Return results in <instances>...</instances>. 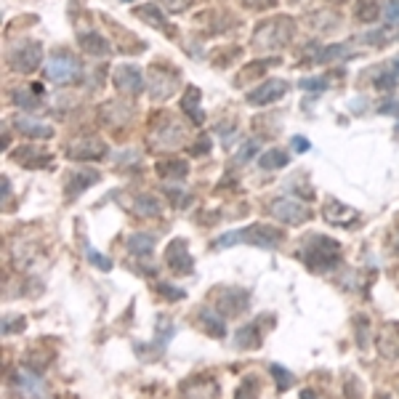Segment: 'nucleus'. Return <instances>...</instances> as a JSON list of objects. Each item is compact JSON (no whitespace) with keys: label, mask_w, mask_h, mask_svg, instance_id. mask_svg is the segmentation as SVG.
<instances>
[{"label":"nucleus","mask_w":399,"mask_h":399,"mask_svg":"<svg viewBox=\"0 0 399 399\" xmlns=\"http://www.w3.org/2000/svg\"><path fill=\"white\" fill-rule=\"evenodd\" d=\"M299 256L306 264V269L322 274V271L336 269L341 264V245L336 239L325 237V234H311V237L304 239Z\"/></svg>","instance_id":"nucleus-1"},{"label":"nucleus","mask_w":399,"mask_h":399,"mask_svg":"<svg viewBox=\"0 0 399 399\" xmlns=\"http://www.w3.org/2000/svg\"><path fill=\"white\" fill-rule=\"evenodd\" d=\"M296 30V21L290 16H271V19L261 21L256 32H253V46L261 51H277L288 46Z\"/></svg>","instance_id":"nucleus-2"},{"label":"nucleus","mask_w":399,"mask_h":399,"mask_svg":"<svg viewBox=\"0 0 399 399\" xmlns=\"http://www.w3.org/2000/svg\"><path fill=\"white\" fill-rule=\"evenodd\" d=\"M285 239V234L274 227H266V224H253L248 229H237V232H227L219 237L221 248H232L237 242H248V245H256V248H277L279 242Z\"/></svg>","instance_id":"nucleus-3"},{"label":"nucleus","mask_w":399,"mask_h":399,"mask_svg":"<svg viewBox=\"0 0 399 399\" xmlns=\"http://www.w3.org/2000/svg\"><path fill=\"white\" fill-rule=\"evenodd\" d=\"M83 67H80V61L70 53H59V56H53V59L46 64V78L51 83H56V86H70V83H78L80 75H83Z\"/></svg>","instance_id":"nucleus-4"},{"label":"nucleus","mask_w":399,"mask_h":399,"mask_svg":"<svg viewBox=\"0 0 399 399\" xmlns=\"http://www.w3.org/2000/svg\"><path fill=\"white\" fill-rule=\"evenodd\" d=\"M269 213L277 221H285V224H304V221L311 219V210L306 208L304 202H299V200H293V197L274 200L269 205Z\"/></svg>","instance_id":"nucleus-5"},{"label":"nucleus","mask_w":399,"mask_h":399,"mask_svg":"<svg viewBox=\"0 0 399 399\" xmlns=\"http://www.w3.org/2000/svg\"><path fill=\"white\" fill-rule=\"evenodd\" d=\"M107 144L96 136H80L67 144V157L70 160H104L107 157Z\"/></svg>","instance_id":"nucleus-6"},{"label":"nucleus","mask_w":399,"mask_h":399,"mask_svg":"<svg viewBox=\"0 0 399 399\" xmlns=\"http://www.w3.org/2000/svg\"><path fill=\"white\" fill-rule=\"evenodd\" d=\"M248 309V293L239 288H224L216 293V311L221 317H239Z\"/></svg>","instance_id":"nucleus-7"},{"label":"nucleus","mask_w":399,"mask_h":399,"mask_svg":"<svg viewBox=\"0 0 399 399\" xmlns=\"http://www.w3.org/2000/svg\"><path fill=\"white\" fill-rule=\"evenodd\" d=\"M40 61H43V48H40V43H24V46H19V48L9 56V64L16 72H21V75L35 72L40 67Z\"/></svg>","instance_id":"nucleus-8"},{"label":"nucleus","mask_w":399,"mask_h":399,"mask_svg":"<svg viewBox=\"0 0 399 399\" xmlns=\"http://www.w3.org/2000/svg\"><path fill=\"white\" fill-rule=\"evenodd\" d=\"M165 266H168L173 274H192V256H190V245H187V239H173L168 248H165Z\"/></svg>","instance_id":"nucleus-9"},{"label":"nucleus","mask_w":399,"mask_h":399,"mask_svg":"<svg viewBox=\"0 0 399 399\" xmlns=\"http://www.w3.org/2000/svg\"><path fill=\"white\" fill-rule=\"evenodd\" d=\"M285 93H288V83H285V80H279V78H269L266 83H261L256 90H250L248 104H253V107H266V104L279 101Z\"/></svg>","instance_id":"nucleus-10"},{"label":"nucleus","mask_w":399,"mask_h":399,"mask_svg":"<svg viewBox=\"0 0 399 399\" xmlns=\"http://www.w3.org/2000/svg\"><path fill=\"white\" fill-rule=\"evenodd\" d=\"M176 88H179V75H176L173 70H165V67L155 64L150 72L152 96H155V99H168V96L176 93Z\"/></svg>","instance_id":"nucleus-11"},{"label":"nucleus","mask_w":399,"mask_h":399,"mask_svg":"<svg viewBox=\"0 0 399 399\" xmlns=\"http://www.w3.org/2000/svg\"><path fill=\"white\" fill-rule=\"evenodd\" d=\"M112 83H115V88L123 93V96H139L141 88H144V75H141L139 67H118L115 75H112Z\"/></svg>","instance_id":"nucleus-12"},{"label":"nucleus","mask_w":399,"mask_h":399,"mask_svg":"<svg viewBox=\"0 0 399 399\" xmlns=\"http://www.w3.org/2000/svg\"><path fill=\"white\" fill-rule=\"evenodd\" d=\"M184 399H216L219 397V383L208 375H197V378H190L184 386Z\"/></svg>","instance_id":"nucleus-13"},{"label":"nucleus","mask_w":399,"mask_h":399,"mask_svg":"<svg viewBox=\"0 0 399 399\" xmlns=\"http://www.w3.org/2000/svg\"><path fill=\"white\" fill-rule=\"evenodd\" d=\"M325 219L333 224V227H354L359 219V213L354 208H349V205H343L341 200H330L328 205H325Z\"/></svg>","instance_id":"nucleus-14"},{"label":"nucleus","mask_w":399,"mask_h":399,"mask_svg":"<svg viewBox=\"0 0 399 399\" xmlns=\"http://www.w3.org/2000/svg\"><path fill=\"white\" fill-rule=\"evenodd\" d=\"M133 14L139 16V19H144L147 24H152V27H157V30H162L165 35H173V24H170L168 19H165V14L155 6V3H144V6H139V9H133Z\"/></svg>","instance_id":"nucleus-15"},{"label":"nucleus","mask_w":399,"mask_h":399,"mask_svg":"<svg viewBox=\"0 0 399 399\" xmlns=\"http://www.w3.org/2000/svg\"><path fill=\"white\" fill-rule=\"evenodd\" d=\"M155 170H157L160 179L165 181H181L187 173H190V162L181 157H165L160 160L157 165H155Z\"/></svg>","instance_id":"nucleus-16"},{"label":"nucleus","mask_w":399,"mask_h":399,"mask_svg":"<svg viewBox=\"0 0 399 399\" xmlns=\"http://www.w3.org/2000/svg\"><path fill=\"white\" fill-rule=\"evenodd\" d=\"M378 351H380V357L399 359V328L397 325H383V328H380Z\"/></svg>","instance_id":"nucleus-17"},{"label":"nucleus","mask_w":399,"mask_h":399,"mask_svg":"<svg viewBox=\"0 0 399 399\" xmlns=\"http://www.w3.org/2000/svg\"><path fill=\"white\" fill-rule=\"evenodd\" d=\"M14 160L24 165V168H43V165H48L51 155L46 150H38V147H19V150H14Z\"/></svg>","instance_id":"nucleus-18"},{"label":"nucleus","mask_w":399,"mask_h":399,"mask_svg":"<svg viewBox=\"0 0 399 399\" xmlns=\"http://www.w3.org/2000/svg\"><path fill=\"white\" fill-rule=\"evenodd\" d=\"M16 389L24 394V397H40L43 391V380H40L38 373H32L30 368H24L16 373Z\"/></svg>","instance_id":"nucleus-19"},{"label":"nucleus","mask_w":399,"mask_h":399,"mask_svg":"<svg viewBox=\"0 0 399 399\" xmlns=\"http://www.w3.org/2000/svg\"><path fill=\"white\" fill-rule=\"evenodd\" d=\"M80 48L90 53V56H107L110 53V43L101 38L99 32H80Z\"/></svg>","instance_id":"nucleus-20"},{"label":"nucleus","mask_w":399,"mask_h":399,"mask_svg":"<svg viewBox=\"0 0 399 399\" xmlns=\"http://www.w3.org/2000/svg\"><path fill=\"white\" fill-rule=\"evenodd\" d=\"M16 130H21L24 136H32V139H51L53 136V128L46 125V123H38L32 118H16Z\"/></svg>","instance_id":"nucleus-21"},{"label":"nucleus","mask_w":399,"mask_h":399,"mask_svg":"<svg viewBox=\"0 0 399 399\" xmlns=\"http://www.w3.org/2000/svg\"><path fill=\"white\" fill-rule=\"evenodd\" d=\"M200 93L195 86H190L187 88V93H181V110L187 112L192 118V123H202V110H200Z\"/></svg>","instance_id":"nucleus-22"},{"label":"nucleus","mask_w":399,"mask_h":399,"mask_svg":"<svg viewBox=\"0 0 399 399\" xmlns=\"http://www.w3.org/2000/svg\"><path fill=\"white\" fill-rule=\"evenodd\" d=\"M70 184H67V195H80L83 190H88V187H93V184H99V173L96 170H80V173H75V176H70Z\"/></svg>","instance_id":"nucleus-23"},{"label":"nucleus","mask_w":399,"mask_h":399,"mask_svg":"<svg viewBox=\"0 0 399 399\" xmlns=\"http://www.w3.org/2000/svg\"><path fill=\"white\" fill-rule=\"evenodd\" d=\"M200 319H202V325H205V330H208L213 338H221V336H227V328H224V317H221L216 309L205 306V309L200 311Z\"/></svg>","instance_id":"nucleus-24"},{"label":"nucleus","mask_w":399,"mask_h":399,"mask_svg":"<svg viewBox=\"0 0 399 399\" xmlns=\"http://www.w3.org/2000/svg\"><path fill=\"white\" fill-rule=\"evenodd\" d=\"M354 16L359 21H375L380 16V0H357L354 3Z\"/></svg>","instance_id":"nucleus-25"},{"label":"nucleus","mask_w":399,"mask_h":399,"mask_svg":"<svg viewBox=\"0 0 399 399\" xmlns=\"http://www.w3.org/2000/svg\"><path fill=\"white\" fill-rule=\"evenodd\" d=\"M152 248H155V237L147 234V232H139V234H130L128 237V250L133 256H150Z\"/></svg>","instance_id":"nucleus-26"},{"label":"nucleus","mask_w":399,"mask_h":399,"mask_svg":"<svg viewBox=\"0 0 399 399\" xmlns=\"http://www.w3.org/2000/svg\"><path fill=\"white\" fill-rule=\"evenodd\" d=\"M259 162L264 170H277V168H285V165L290 162V157L285 150H269L266 155H261Z\"/></svg>","instance_id":"nucleus-27"},{"label":"nucleus","mask_w":399,"mask_h":399,"mask_svg":"<svg viewBox=\"0 0 399 399\" xmlns=\"http://www.w3.org/2000/svg\"><path fill=\"white\" fill-rule=\"evenodd\" d=\"M237 346H245V349H259L261 346V333L256 325H245L239 328L237 333Z\"/></svg>","instance_id":"nucleus-28"},{"label":"nucleus","mask_w":399,"mask_h":399,"mask_svg":"<svg viewBox=\"0 0 399 399\" xmlns=\"http://www.w3.org/2000/svg\"><path fill=\"white\" fill-rule=\"evenodd\" d=\"M136 213L139 216H160V200L150 197V195H141V197H136Z\"/></svg>","instance_id":"nucleus-29"},{"label":"nucleus","mask_w":399,"mask_h":399,"mask_svg":"<svg viewBox=\"0 0 399 399\" xmlns=\"http://www.w3.org/2000/svg\"><path fill=\"white\" fill-rule=\"evenodd\" d=\"M269 373H271V378L277 380V389L279 391H288L290 386L296 383V375H293V373H288V370L282 368V365H271Z\"/></svg>","instance_id":"nucleus-30"},{"label":"nucleus","mask_w":399,"mask_h":399,"mask_svg":"<svg viewBox=\"0 0 399 399\" xmlns=\"http://www.w3.org/2000/svg\"><path fill=\"white\" fill-rule=\"evenodd\" d=\"M234 399H259V380L248 375V378L239 383V389L234 391Z\"/></svg>","instance_id":"nucleus-31"},{"label":"nucleus","mask_w":399,"mask_h":399,"mask_svg":"<svg viewBox=\"0 0 399 399\" xmlns=\"http://www.w3.org/2000/svg\"><path fill=\"white\" fill-rule=\"evenodd\" d=\"M269 67V61H253V64H248L245 70H242V75L237 78V86H242L245 80H250V78H256L259 75V70H266Z\"/></svg>","instance_id":"nucleus-32"},{"label":"nucleus","mask_w":399,"mask_h":399,"mask_svg":"<svg viewBox=\"0 0 399 399\" xmlns=\"http://www.w3.org/2000/svg\"><path fill=\"white\" fill-rule=\"evenodd\" d=\"M14 104H16V107H24V110H32V107H38V99L30 96V90H16V93H14Z\"/></svg>","instance_id":"nucleus-33"},{"label":"nucleus","mask_w":399,"mask_h":399,"mask_svg":"<svg viewBox=\"0 0 399 399\" xmlns=\"http://www.w3.org/2000/svg\"><path fill=\"white\" fill-rule=\"evenodd\" d=\"M346 56H349V51H346V46H330V48H325V53H319V59H322V61L346 59Z\"/></svg>","instance_id":"nucleus-34"},{"label":"nucleus","mask_w":399,"mask_h":399,"mask_svg":"<svg viewBox=\"0 0 399 399\" xmlns=\"http://www.w3.org/2000/svg\"><path fill=\"white\" fill-rule=\"evenodd\" d=\"M160 6L168 11V14H181L192 6V0H160Z\"/></svg>","instance_id":"nucleus-35"},{"label":"nucleus","mask_w":399,"mask_h":399,"mask_svg":"<svg viewBox=\"0 0 399 399\" xmlns=\"http://www.w3.org/2000/svg\"><path fill=\"white\" fill-rule=\"evenodd\" d=\"M88 259L93 261V266H99L101 271H110L112 269V264L107 256H101V253H96V250H88Z\"/></svg>","instance_id":"nucleus-36"},{"label":"nucleus","mask_w":399,"mask_h":399,"mask_svg":"<svg viewBox=\"0 0 399 399\" xmlns=\"http://www.w3.org/2000/svg\"><path fill=\"white\" fill-rule=\"evenodd\" d=\"M301 88H306V90H325L328 88V83L322 78H306V80H301Z\"/></svg>","instance_id":"nucleus-37"},{"label":"nucleus","mask_w":399,"mask_h":399,"mask_svg":"<svg viewBox=\"0 0 399 399\" xmlns=\"http://www.w3.org/2000/svg\"><path fill=\"white\" fill-rule=\"evenodd\" d=\"M386 21L397 27L399 24V0H389V6H386Z\"/></svg>","instance_id":"nucleus-38"},{"label":"nucleus","mask_w":399,"mask_h":399,"mask_svg":"<svg viewBox=\"0 0 399 399\" xmlns=\"http://www.w3.org/2000/svg\"><path fill=\"white\" fill-rule=\"evenodd\" d=\"M157 290L162 293V296H165V299H184V290H181V288H170L168 282H160Z\"/></svg>","instance_id":"nucleus-39"},{"label":"nucleus","mask_w":399,"mask_h":399,"mask_svg":"<svg viewBox=\"0 0 399 399\" xmlns=\"http://www.w3.org/2000/svg\"><path fill=\"white\" fill-rule=\"evenodd\" d=\"M259 152V141H248V147H242V152H239V162H248L250 155H256Z\"/></svg>","instance_id":"nucleus-40"},{"label":"nucleus","mask_w":399,"mask_h":399,"mask_svg":"<svg viewBox=\"0 0 399 399\" xmlns=\"http://www.w3.org/2000/svg\"><path fill=\"white\" fill-rule=\"evenodd\" d=\"M248 9H269V6H274L277 0H242Z\"/></svg>","instance_id":"nucleus-41"},{"label":"nucleus","mask_w":399,"mask_h":399,"mask_svg":"<svg viewBox=\"0 0 399 399\" xmlns=\"http://www.w3.org/2000/svg\"><path fill=\"white\" fill-rule=\"evenodd\" d=\"M293 150H296V152H306V150H309V141L301 139V136H293Z\"/></svg>","instance_id":"nucleus-42"},{"label":"nucleus","mask_w":399,"mask_h":399,"mask_svg":"<svg viewBox=\"0 0 399 399\" xmlns=\"http://www.w3.org/2000/svg\"><path fill=\"white\" fill-rule=\"evenodd\" d=\"M394 83H397V78H394V75H389V78H380V80H378V86H380V88H391Z\"/></svg>","instance_id":"nucleus-43"},{"label":"nucleus","mask_w":399,"mask_h":399,"mask_svg":"<svg viewBox=\"0 0 399 399\" xmlns=\"http://www.w3.org/2000/svg\"><path fill=\"white\" fill-rule=\"evenodd\" d=\"M0 184H3V202H9V179L3 176V181H0Z\"/></svg>","instance_id":"nucleus-44"},{"label":"nucleus","mask_w":399,"mask_h":399,"mask_svg":"<svg viewBox=\"0 0 399 399\" xmlns=\"http://www.w3.org/2000/svg\"><path fill=\"white\" fill-rule=\"evenodd\" d=\"M301 399H317V397H314L311 391H304V394H301Z\"/></svg>","instance_id":"nucleus-45"},{"label":"nucleus","mask_w":399,"mask_h":399,"mask_svg":"<svg viewBox=\"0 0 399 399\" xmlns=\"http://www.w3.org/2000/svg\"><path fill=\"white\" fill-rule=\"evenodd\" d=\"M375 399H389V397H386V394H378V397H375Z\"/></svg>","instance_id":"nucleus-46"},{"label":"nucleus","mask_w":399,"mask_h":399,"mask_svg":"<svg viewBox=\"0 0 399 399\" xmlns=\"http://www.w3.org/2000/svg\"><path fill=\"white\" fill-rule=\"evenodd\" d=\"M394 250H397V253H399V237H397V245H394Z\"/></svg>","instance_id":"nucleus-47"},{"label":"nucleus","mask_w":399,"mask_h":399,"mask_svg":"<svg viewBox=\"0 0 399 399\" xmlns=\"http://www.w3.org/2000/svg\"><path fill=\"white\" fill-rule=\"evenodd\" d=\"M125 3H128V0H125Z\"/></svg>","instance_id":"nucleus-48"}]
</instances>
